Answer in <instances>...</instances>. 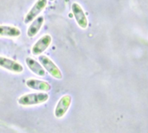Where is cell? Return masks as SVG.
Instances as JSON below:
<instances>
[{
  "label": "cell",
  "mask_w": 148,
  "mask_h": 133,
  "mask_svg": "<svg viewBox=\"0 0 148 133\" xmlns=\"http://www.w3.org/2000/svg\"><path fill=\"white\" fill-rule=\"evenodd\" d=\"M71 101H72V98L69 95H65L63 97H62L56 108H55V116L57 118H61L62 117H64V115L67 113L70 105H71Z\"/></svg>",
  "instance_id": "6"
},
{
  "label": "cell",
  "mask_w": 148,
  "mask_h": 133,
  "mask_svg": "<svg viewBox=\"0 0 148 133\" xmlns=\"http://www.w3.org/2000/svg\"><path fill=\"white\" fill-rule=\"evenodd\" d=\"M0 67L14 73H22L23 71V66L20 63L3 56H0Z\"/></svg>",
  "instance_id": "5"
},
{
  "label": "cell",
  "mask_w": 148,
  "mask_h": 133,
  "mask_svg": "<svg viewBox=\"0 0 148 133\" xmlns=\"http://www.w3.org/2000/svg\"><path fill=\"white\" fill-rule=\"evenodd\" d=\"M21 30L13 25L0 24V37H18Z\"/></svg>",
  "instance_id": "9"
},
{
  "label": "cell",
  "mask_w": 148,
  "mask_h": 133,
  "mask_svg": "<svg viewBox=\"0 0 148 133\" xmlns=\"http://www.w3.org/2000/svg\"><path fill=\"white\" fill-rule=\"evenodd\" d=\"M72 11H73V14H74L75 17V20H76L77 24L82 28H86L87 24H88V22H87V18L85 17V14H84L82 7L78 3H74L72 4Z\"/></svg>",
  "instance_id": "7"
},
{
  "label": "cell",
  "mask_w": 148,
  "mask_h": 133,
  "mask_svg": "<svg viewBox=\"0 0 148 133\" xmlns=\"http://www.w3.org/2000/svg\"><path fill=\"white\" fill-rule=\"evenodd\" d=\"M43 24H44V17L42 16H39L36 18H35L31 22L30 25L29 26V28L27 30V36L29 37H35L38 33V31L41 30Z\"/></svg>",
  "instance_id": "10"
},
{
  "label": "cell",
  "mask_w": 148,
  "mask_h": 133,
  "mask_svg": "<svg viewBox=\"0 0 148 133\" xmlns=\"http://www.w3.org/2000/svg\"><path fill=\"white\" fill-rule=\"evenodd\" d=\"M49 1H51V2H53V1H55V0H49Z\"/></svg>",
  "instance_id": "12"
},
{
  "label": "cell",
  "mask_w": 148,
  "mask_h": 133,
  "mask_svg": "<svg viewBox=\"0 0 148 133\" xmlns=\"http://www.w3.org/2000/svg\"><path fill=\"white\" fill-rule=\"evenodd\" d=\"M47 3H48V0H36V2L31 7V9L26 14L24 17V23L29 24L35 18H36L38 15L45 9V7L47 6Z\"/></svg>",
  "instance_id": "4"
},
{
  "label": "cell",
  "mask_w": 148,
  "mask_h": 133,
  "mask_svg": "<svg viewBox=\"0 0 148 133\" xmlns=\"http://www.w3.org/2000/svg\"><path fill=\"white\" fill-rule=\"evenodd\" d=\"M39 60L42 63V65L44 68V70H46L53 78L56 79H61L62 78V74L60 69L49 57L42 55L39 57Z\"/></svg>",
  "instance_id": "2"
},
{
  "label": "cell",
  "mask_w": 148,
  "mask_h": 133,
  "mask_svg": "<svg viewBox=\"0 0 148 133\" xmlns=\"http://www.w3.org/2000/svg\"><path fill=\"white\" fill-rule=\"evenodd\" d=\"M25 62H26V64L29 67V69L33 73H35L36 75L40 76V77H44L45 76L46 72H45L44 68L37 61H36L35 59H33L31 57H27L25 59Z\"/></svg>",
  "instance_id": "11"
},
{
  "label": "cell",
  "mask_w": 148,
  "mask_h": 133,
  "mask_svg": "<svg viewBox=\"0 0 148 133\" xmlns=\"http://www.w3.org/2000/svg\"><path fill=\"white\" fill-rule=\"evenodd\" d=\"M52 43V37L49 34H45L42 37H41L32 46L31 52L33 55H41L43 53L51 44Z\"/></svg>",
  "instance_id": "3"
},
{
  "label": "cell",
  "mask_w": 148,
  "mask_h": 133,
  "mask_svg": "<svg viewBox=\"0 0 148 133\" xmlns=\"http://www.w3.org/2000/svg\"><path fill=\"white\" fill-rule=\"evenodd\" d=\"M26 85L30 89L41 91H48L51 89V86L49 83L39 80V79H35V78L28 79L26 81Z\"/></svg>",
  "instance_id": "8"
},
{
  "label": "cell",
  "mask_w": 148,
  "mask_h": 133,
  "mask_svg": "<svg viewBox=\"0 0 148 133\" xmlns=\"http://www.w3.org/2000/svg\"><path fill=\"white\" fill-rule=\"evenodd\" d=\"M49 98L47 93L36 92V93H29L25 94L18 98V104L24 106L36 105L45 103Z\"/></svg>",
  "instance_id": "1"
}]
</instances>
